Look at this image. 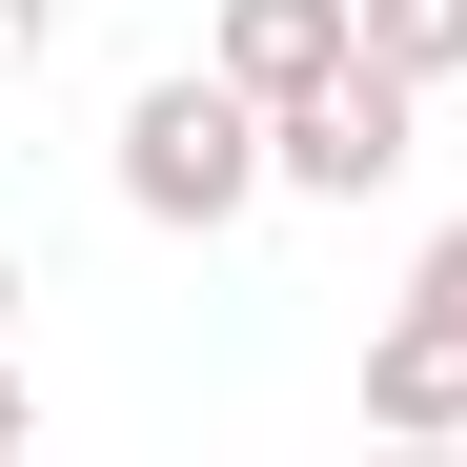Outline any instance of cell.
<instances>
[{"instance_id": "cell-1", "label": "cell", "mask_w": 467, "mask_h": 467, "mask_svg": "<svg viewBox=\"0 0 467 467\" xmlns=\"http://www.w3.org/2000/svg\"><path fill=\"white\" fill-rule=\"evenodd\" d=\"M265 183H285V163H265V102L223 82V61H163V82L122 102V203H142V223L203 244V223H244Z\"/></svg>"}, {"instance_id": "cell-2", "label": "cell", "mask_w": 467, "mask_h": 467, "mask_svg": "<svg viewBox=\"0 0 467 467\" xmlns=\"http://www.w3.org/2000/svg\"><path fill=\"white\" fill-rule=\"evenodd\" d=\"M407 142H427V82H407V61H326L305 102H265L285 203H386V183H407Z\"/></svg>"}, {"instance_id": "cell-3", "label": "cell", "mask_w": 467, "mask_h": 467, "mask_svg": "<svg viewBox=\"0 0 467 467\" xmlns=\"http://www.w3.org/2000/svg\"><path fill=\"white\" fill-rule=\"evenodd\" d=\"M366 427H386V447H447V427H467V223H427L407 305L366 326Z\"/></svg>"}, {"instance_id": "cell-4", "label": "cell", "mask_w": 467, "mask_h": 467, "mask_svg": "<svg viewBox=\"0 0 467 467\" xmlns=\"http://www.w3.org/2000/svg\"><path fill=\"white\" fill-rule=\"evenodd\" d=\"M203 61H223L244 102H305L326 61H366V0H223V21H203Z\"/></svg>"}, {"instance_id": "cell-5", "label": "cell", "mask_w": 467, "mask_h": 467, "mask_svg": "<svg viewBox=\"0 0 467 467\" xmlns=\"http://www.w3.org/2000/svg\"><path fill=\"white\" fill-rule=\"evenodd\" d=\"M366 61H407V82L447 102L467 82V0H366Z\"/></svg>"}, {"instance_id": "cell-6", "label": "cell", "mask_w": 467, "mask_h": 467, "mask_svg": "<svg viewBox=\"0 0 467 467\" xmlns=\"http://www.w3.org/2000/svg\"><path fill=\"white\" fill-rule=\"evenodd\" d=\"M61 61V0H0V82H41Z\"/></svg>"}, {"instance_id": "cell-7", "label": "cell", "mask_w": 467, "mask_h": 467, "mask_svg": "<svg viewBox=\"0 0 467 467\" xmlns=\"http://www.w3.org/2000/svg\"><path fill=\"white\" fill-rule=\"evenodd\" d=\"M21 427H41V386H21V366H0V447H21Z\"/></svg>"}, {"instance_id": "cell-8", "label": "cell", "mask_w": 467, "mask_h": 467, "mask_svg": "<svg viewBox=\"0 0 467 467\" xmlns=\"http://www.w3.org/2000/svg\"><path fill=\"white\" fill-rule=\"evenodd\" d=\"M0 326H21V244H0Z\"/></svg>"}]
</instances>
